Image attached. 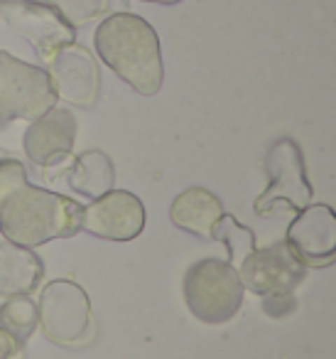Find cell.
<instances>
[{"instance_id":"obj_1","label":"cell","mask_w":336,"mask_h":359,"mask_svg":"<svg viewBox=\"0 0 336 359\" xmlns=\"http://www.w3.org/2000/svg\"><path fill=\"white\" fill-rule=\"evenodd\" d=\"M84 205L35 187L20 160L0 153V234L6 241L37 249L81 231Z\"/></svg>"},{"instance_id":"obj_2","label":"cell","mask_w":336,"mask_h":359,"mask_svg":"<svg viewBox=\"0 0 336 359\" xmlns=\"http://www.w3.org/2000/svg\"><path fill=\"white\" fill-rule=\"evenodd\" d=\"M94 47L101 62L133 91L155 96L162 86L164 67L160 37L148 20L133 13H113L96 27Z\"/></svg>"},{"instance_id":"obj_3","label":"cell","mask_w":336,"mask_h":359,"mask_svg":"<svg viewBox=\"0 0 336 359\" xmlns=\"http://www.w3.org/2000/svg\"><path fill=\"white\" fill-rule=\"evenodd\" d=\"M243 283L236 266L221 259H202L184 276V300L189 313L206 325L236 318L243 303Z\"/></svg>"},{"instance_id":"obj_4","label":"cell","mask_w":336,"mask_h":359,"mask_svg":"<svg viewBox=\"0 0 336 359\" xmlns=\"http://www.w3.org/2000/svg\"><path fill=\"white\" fill-rule=\"evenodd\" d=\"M57 91L47 69L0 50V130L13 121H37L57 106Z\"/></svg>"},{"instance_id":"obj_5","label":"cell","mask_w":336,"mask_h":359,"mask_svg":"<svg viewBox=\"0 0 336 359\" xmlns=\"http://www.w3.org/2000/svg\"><path fill=\"white\" fill-rule=\"evenodd\" d=\"M37 318L47 339L57 344H81L91 334V303L86 290L74 280H52L45 285L37 303Z\"/></svg>"},{"instance_id":"obj_6","label":"cell","mask_w":336,"mask_h":359,"mask_svg":"<svg viewBox=\"0 0 336 359\" xmlns=\"http://www.w3.org/2000/svg\"><path fill=\"white\" fill-rule=\"evenodd\" d=\"M265 170L270 182L255 202L258 215H267L275 210V205H287L292 210H304L309 205L312 187L307 182L304 160L295 140H277L265 158Z\"/></svg>"},{"instance_id":"obj_7","label":"cell","mask_w":336,"mask_h":359,"mask_svg":"<svg viewBox=\"0 0 336 359\" xmlns=\"http://www.w3.org/2000/svg\"><path fill=\"white\" fill-rule=\"evenodd\" d=\"M0 15L6 18L15 35H20L35 47V52L45 62L57 50L76 40L74 27L40 0H13V3L0 6Z\"/></svg>"},{"instance_id":"obj_8","label":"cell","mask_w":336,"mask_h":359,"mask_svg":"<svg viewBox=\"0 0 336 359\" xmlns=\"http://www.w3.org/2000/svg\"><path fill=\"white\" fill-rule=\"evenodd\" d=\"M243 288L267 298H285L290 290L304 278V266L297 261L287 241H280L267 249H253L243 256L241 264Z\"/></svg>"},{"instance_id":"obj_9","label":"cell","mask_w":336,"mask_h":359,"mask_svg":"<svg viewBox=\"0 0 336 359\" xmlns=\"http://www.w3.org/2000/svg\"><path fill=\"white\" fill-rule=\"evenodd\" d=\"M145 229V207L128 190H111L84 207L81 231L106 241H133Z\"/></svg>"},{"instance_id":"obj_10","label":"cell","mask_w":336,"mask_h":359,"mask_svg":"<svg viewBox=\"0 0 336 359\" xmlns=\"http://www.w3.org/2000/svg\"><path fill=\"white\" fill-rule=\"evenodd\" d=\"M47 74L55 84L57 96L66 104L89 109L99 99V65L91 52L76 42L64 45L47 60Z\"/></svg>"},{"instance_id":"obj_11","label":"cell","mask_w":336,"mask_h":359,"mask_svg":"<svg viewBox=\"0 0 336 359\" xmlns=\"http://www.w3.org/2000/svg\"><path fill=\"white\" fill-rule=\"evenodd\" d=\"M287 246L302 266L321 269L336 261V212L329 205H307L287 229Z\"/></svg>"},{"instance_id":"obj_12","label":"cell","mask_w":336,"mask_h":359,"mask_svg":"<svg viewBox=\"0 0 336 359\" xmlns=\"http://www.w3.org/2000/svg\"><path fill=\"white\" fill-rule=\"evenodd\" d=\"M25 153L35 165H55L69 158L76 143V121L69 109H52L42 118L32 121L25 130Z\"/></svg>"},{"instance_id":"obj_13","label":"cell","mask_w":336,"mask_h":359,"mask_svg":"<svg viewBox=\"0 0 336 359\" xmlns=\"http://www.w3.org/2000/svg\"><path fill=\"white\" fill-rule=\"evenodd\" d=\"M172 224L182 231L199 236V239H214L216 226L223 219V205L214 192L204 187H189L172 202Z\"/></svg>"},{"instance_id":"obj_14","label":"cell","mask_w":336,"mask_h":359,"mask_svg":"<svg viewBox=\"0 0 336 359\" xmlns=\"http://www.w3.org/2000/svg\"><path fill=\"white\" fill-rule=\"evenodd\" d=\"M45 276L42 259L32 249L13 241L0 244V295L18 298L30 295Z\"/></svg>"},{"instance_id":"obj_15","label":"cell","mask_w":336,"mask_h":359,"mask_svg":"<svg viewBox=\"0 0 336 359\" xmlns=\"http://www.w3.org/2000/svg\"><path fill=\"white\" fill-rule=\"evenodd\" d=\"M115 170L113 163L101 150H86L74 160V168L69 172V187L89 200H99L106 192L113 190Z\"/></svg>"},{"instance_id":"obj_16","label":"cell","mask_w":336,"mask_h":359,"mask_svg":"<svg viewBox=\"0 0 336 359\" xmlns=\"http://www.w3.org/2000/svg\"><path fill=\"white\" fill-rule=\"evenodd\" d=\"M0 325L10 334H15L20 342H27L32 337V332L37 330V325H40L37 305L27 295L8 298L6 305L0 308Z\"/></svg>"},{"instance_id":"obj_17","label":"cell","mask_w":336,"mask_h":359,"mask_svg":"<svg viewBox=\"0 0 336 359\" xmlns=\"http://www.w3.org/2000/svg\"><path fill=\"white\" fill-rule=\"evenodd\" d=\"M40 3L59 13L71 27L84 25V22L104 15L111 8V0H40Z\"/></svg>"},{"instance_id":"obj_18","label":"cell","mask_w":336,"mask_h":359,"mask_svg":"<svg viewBox=\"0 0 336 359\" xmlns=\"http://www.w3.org/2000/svg\"><path fill=\"white\" fill-rule=\"evenodd\" d=\"M22 357H25L22 342L0 325V359H22Z\"/></svg>"},{"instance_id":"obj_19","label":"cell","mask_w":336,"mask_h":359,"mask_svg":"<svg viewBox=\"0 0 336 359\" xmlns=\"http://www.w3.org/2000/svg\"><path fill=\"white\" fill-rule=\"evenodd\" d=\"M148 3H160V6H174V3H182V0H148Z\"/></svg>"},{"instance_id":"obj_20","label":"cell","mask_w":336,"mask_h":359,"mask_svg":"<svg viewBox=\"0 0 336 359\" xmlns=\"http://www.w3.org/2000/svg\"><path fill=\"white\" fill-rule=\"evenodd\" d=\"M6 3H13V0H0V6H6Z\"/></svg>"}]
</instances>
